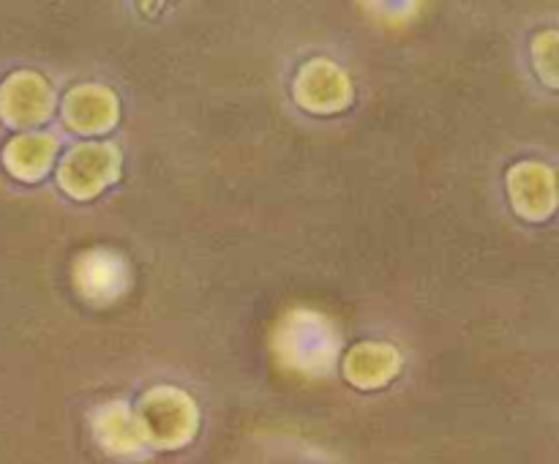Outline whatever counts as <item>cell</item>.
<instances>
[{"instance_id":"8","label":"cell","mask_w":559,"mask_h":464,"mask_svg":"<svg viewBox=\"0 0 559 464\" xmlns=\"http://www.w3.org/2000/svg\"><path fill=\"white\" fill-rule=\"evenodd\" d=\"M66 123L74 131H85V134H96V131L109 129L118 118V104L107 87L98 85H82L66 96L63 107Z\"/></svg>"},{"instance_id":"2","label":"cell","mask_w":559,"mask_h":464,"mask_svg":"<svg viewBox=\"0 0 559 464\" xmlns=\"http://www.w3.org/2000/svg\"><path fill=\"white\" fill-rule=\"evenodd\" d=\"M118 175V151L112 145H80L60 164V186L76 200L98 194Z\"/></svg>"},{"instance_id":"5","label":"cell","mask_w":559,"mask_h":464,"mask_svg":"<svg viewBox=\"0 0 559 464\" xmlns=\"http://www.w3.org/2000/svg\"><path fill=\"white\" fill-rule=\"evenodd\" d=\"M295 96L311 112H336L349 104L353 85H349L347 74L331 60H311L300 71Z\"/></svg>"},{"instance_id":"4","label":"cell","mask_w":559,"mask_h":464,"mask_svg":"<svg viewBox=\"0 0 559 464\" xmlns=\"http://www.w3.org/2000/svg\"><path fill=\"white\" fill-rule=\"evenodd\" d=\"M74 284L93 304H109L129 287V265L115 251H85L74 265Z\"/></svg>"},{"instance_id":"1","label":"cell","mask_w":559,"mask_h":464,"mask_svg":"<svg viewBox=\"0 0 559 464\" xmlns=\"http://www.w3.org/2000/svg\"><path fill=\"white\" fill-rule=\"evenodd\" d=\"M336 325L309 309H295L278 322L276 355L282 366L300 374H328L338 355Z\"/></svg>"},{"instance_id":"3","label":"cell","mask_w":559,"mask_h":464,"mask_svg":"<svg viewBox=\"0 0 559 464\" xmlns=\"http://www.w3.org/2000/svg\"><path fill=\"white\" fill-rule=\"evenodd\" d=\"M142 431H151L158 442H183L191 437L197 420L194 402L175 388H156L142 398Z\"/></svg>"},{"instance_id":"6","label":"cell","mask_w":559,"mask_h":464,"mask_svg":"<svg viewBox=\"0 0 559 464\" xmlns=\"http://www.w3.org/2000/svg\"><path fill=\"white\" fill-rule=\"evenodd\" d=\"M52 112V91L44 76L20 71L0 87V115L9 126H31Z\"/></svg>"},{"instance_id":"9","label":"cell","mask_w":559,"mask_h":464,"mask_svg":"<svg viewBox=\"0 0 559 464\" xmlns=\"http://www.w3.org/2000/svg\"><path fill=\"white\" fill-rule=\"evenodd\" d=\"M399 371V353L391 344H360L344 360V374L358 388H380Z\"/></svg>"},{"instance_id":"7","label":"cell","mask_w":559,"mask_h":464,"mask_svg":"<svg viewBox=\"0 0 559 464\" xmlns=\"http://www.w3.org/2000/svg\"><path fill=\"white\" fill-rule=\"evenodd\" d=\"M508 186L513 205L522 216L544 218L555 207V175L544 164H519L508 175Z\"/></svg>"},{"instance_id":"10","label":"cell","mask_w":559,"mask_h":464,"mask_svg":"<svg viewBox=\"0 0 559 464\" xmlns=\"http://www.w3.org/2000/svg\"><path fill=\"white\" fill-rule=\"evenodd\" d=\"M55 156V140L49 134H27L9 142L3 158L11 175L22 180H38L49 169Z\"/></svg>"}]
</instances>
